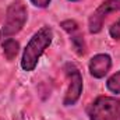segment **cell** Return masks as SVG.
Returning a JSON list of instances; mask_svg holds the SVG:
<instances>
[{"label":"cell","instance_id":"6da1fadb","mask_svg":"<svg viewBox=\"0 0 120 120\" xmlns=\"http://www.w3.org/2000/svg\"><path fill=\"white\" fill-rule=\"evenodd\" d=\"M52 39H53V31L49 27H42L38 32L34 34V36L27 43L21 57V67L24 71L35 70L41 56L50 46Z\"/></svg>","mask_w":120,"mask_h":120},{"label":"cell","instance_id":"7a4b0ae2","mask_svg":"<svg viewBox=\"0 0 120 120\" xmlns=\"http://www.w3.org/2000/svg\"><path fill=\"white\" fill-rule=\"evenodd\" d=\"M27 7L21 0H14L7 7L6 11V20L3 24V28L0 32L1 38H10L22 30V27L27 22Z\"/></svg>","mask_w":120,"mask_h":120},{"label":"cell","instance_id":"3957f363","mask_svg":"<svg viewBox=\"0 0 120 120\" xmlns=\"http://www.w3.org/2000/svg\"><path fill=\"white\" fill-rule=\"evenodd\" d=\"M90 120H120V99L99 96L88 108Z\"/></svg>","mask_w":120,"mask_h":120},{"label":"cell","instance_id":"277c9868","mask_svg":"<svg viewBox=\"0 0 120 120\" xmlns=\"http://www.w3.org/2000/svg\"><path fill=\"white\" fill-rule=\"evenodd\" d=\"M64 71L68 77L70 84H68V88L66 92V96L63 99V103H64V106H73L80 99L81 92H82V75H81L80 70L71 63H67L64 66Z\"/></svg>","mask_w":120,"mask_h":120},{"label":"cell","instance_id":"5b68a950","mask_svg":"<svg viewBox=\"0 0 120 120\" xmlns=\"http://www.w3.org/2000/svg\"><path fill=\"white\" fill-rule=\"evenodd\" d=\"M113 11H120V0H106V1H103L90 17L88 27H90L91 34L101 32L105 18Z\"/></svg>","mask_w":120,"mask_h":120},{"label":"cell","instance_id":"8992f818","mask_svg":"<svg viewBox=\"0 0 120 120\" xmlns=\"http://www.w3.org/2000/svg\"><path fill=\"white\" fill-rule=\"evenodd\" d=\"M61 28L66 31L68 35H70V39H71V43L75 49V52L82 56L87 50V46H85V41H84V35L80 30L78 24L74 21V20H66V21H61Z\"/></svg>","mask_w":120,"mask_h":120},{"label":"cell","instance_id":"52a82bcc","mask_svg":"<svg viewBox=\"0 0 120 120\" xmlns=\"http://www.w3.org/2000/svg\"><path fill=\"white\" fill-rule=\"evenodd\" d=\"M88 67H90V73L92 77H95V78H103L109 73V70L112 67V59L106 53L95 55L90 60V66Z\"/></svg>","mask_w":120,"mask_h":120},{"label":"cell","instance_id":"ba28073f","mask_svg":"<svg viewBox=\"0 0 120 120\" xmlns=\"http://www.w3.org/2000/svg\"><path fill=\"white\" fill-rule=\"evenodd\" d=\"M1 48H3V53L6 56L7 60H14L15 56L18 55V50H20V45L15 39L13 38H7L3 43H1Z\"/></svg>","mask_w":120,"mask_h":120},{"label":"cell","instance_id":"9c48e42d","mask_svg":"<svg viewBox=\"0 0 120 120\" xmlns=\"http://www.w3.org/2000/svg\"><path fill=\"white\" fill-rule=\"evenodd\" d=\"M106 88L113 92V94H120V71L115 73L113 75H110L106 81Z\"/></svg>","mask_w":120,"mask_h":120},{"label":"cell","instance_id":"30bf717a","mask_svg":"<svg viewBox=\"0 0 120 120\" xmlns=\"http://www.w3.org/2000/svg\"><path fill=\"white\" fill-rule=\"evenodd\" d=\"M109 35L113 39H120V20H117L115 24H112V27L109 28Z\"/></svg>","mask_w":120,"mask_h":120},{"label":"cell","instance_id":"8fae6325","mask_svg":"<svg viewBox=\"0 0 120 120\" xmlns=\"http://www.w3.org/2000/svg\"><path fill=\"white\" fill-rule=\"evenodd\" d=\"M31 3L35 6V7H39V8H45L50 4V0H31Z\"/></svg>","mask_w":120,"mask_h":120},{"label":"cell","instance_id":"7c38bea8","mask_svg":"<svg viewBox=\"0 0 120 120\" xmlns=\"http://www.w3.org/2000/svg\"><path fill=\"white\" fill-rule=\"evenodd\" d=\"M68 1H80V0H68Z\"/></svg>","mask_w":120,"mask_h":120}]
</instances>
